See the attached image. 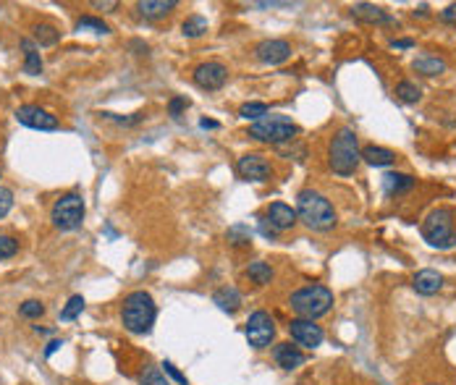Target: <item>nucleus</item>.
<instances>
[{
	"mask_svg": "<svg viewBox=\"0 0 456 385\" xmlns=\"http://www.w3.org/2000/svg\"><path fill=\"white\" fill-rule=\"evenodd\" d=\"M155 317H158V306L155 299L149 297L147 291H131L129 297L123 299L121 306V320L123 327L134 333V336H145L155 325Z\"/></svg>",
	"mask_w": 456,
	"mask_h": 385,
	"instance_id": "f257e3e1",
	"label": "nucleus"
},
{
	"mask_svg": "<svg viewBox=\"0 0 456 385\" xmlns=\"http://www.w3.org/2000/svg\"><path fill=\"white\" fill-rule=\"evenodd\" d=\"M297 215L312 231H328L336 226V210L320 191L302 189L297 194Z\"/></svg>",
	"mask_w": 456,
	"mask_h": 385,
	"instance_id": "f03ea898",
	"label": "nucleus"
},
{
	"mask_svg": "<svg viewBox=\"0 0 456 385\" xmlns=\"http://www.w3.org/2000/svg\"><path fill=\"white\" fill-rule=\"evenodd\" d=\"M328 155H330V168H333V173H338V176H351L357 170L359 160H362L357 134L351 128H341L336 137H333V142H330Z\"/></svg>",
	"mask_w": 456,
	"mask_h": 385,
	"instance_id": "7ed1b4c3",
	"label": "nucleus"
},
{
	"mask_svg": "<svg viewBox=\"0 0 456 385\" xmlns=\"http://www.w3.org/2000/svg\"><path fill=\"white\" fill-rule=\"evenodd\" d=\"M288 304H291V312H297L302 320H318L330 312L333 291L326 286H304L291 294Z\"/></svg>",
	"mask_w": 456,
	"mask_h": 385,
	"instance_id": "20e7f679",
	"label": "nucleus"
},
{
	"mask_svg": "<svg viewBox=\"0 0 456 385\" xmlns=\"http://www.w3.org/2000/svg\"><path fill=\"white\" fill-rule=\"evenodd\" d=\"M422 238L430 247L436 249H451L456 247V220L454 210L441 208L433 210L422 223Z\"/></svg>",
	"mask_w": 456,
	"mask_h": 385,
	"instance_id": "39448f33",
	"label": "nucleus"
},
{
	"mask_svg": "<svg viewBox=\"0 0 456 385\" xmlns=\"http://www.w3.org/2000/svg\"><path fill=\"white\" fill-rule=\"evenodd\" d=\"M297 123L288 116H265L262 121L249 126V137L265 142V144H283L297 137Z\"/></svg>",
	"mask_w": 456,
	"mask_h": 385,
	"instance_id": "423d86ee",
	"label": "nucleus"
},
{
	"mask_svg": "<svg viewBox=\"0 0 456 385\" xmlns=\"http://www.w3.org/2000/svg\"><path fill=\"white\" fill-rule=\"evenodd\" d=\"M50 220L60 231L79 228L81 220H84V199L79 194H63L60 199H55V205L50 210Z\"/></svg>",
	"mask_w": 456,
	"mask_h": 385,
	"instance_id": "0eeeda50",
	"label": "nucleus"
},
{
	"mask_svg": "<svg viewBox=\"0 0 456 385\" xmlns=\"http://www.w3.org/2000/svg\"><path fill=\"white\" fill-rule=\"evenodd\" d=\"M244 336H247L249 346H252L255 351L268 349V346L273 344V338H276V323H273V317H270L265 309L252 312L247 320V327H244Z\"/></svg>",
	"mask_w": 456,
	"mask_h": 385,
	"instance_id": "6e6552de",
	"label": "nucleus"
},
{
	"mask_svg": "<svg viewBox=\"0 0 456 385\" xmlns=\"http://www.w3.org/2000/svg\"><path fill=\"white\" fill-rule=\"evenodd\" d=\"M16 121L21 126L37 128V131H55L60 126L58 119L53 113H48L45 108H40V105H21L16 110Z\"/></svg>",
	"mask_w": 456,
	"mask_h": 385,
	"instance_id": "1a4fd4ad",
	"label": "nucleus"
},
{
	"mask_svg": "<svg viewBox=\"0 0 456 385\" xmlns=\"http://www.w3.org/2000/svg\"><path fill=\"white\" fill-rule=\"evenodd\" d=\"M288 333L294 338L297 346H304V349H318L323 344V327L315 325V320H302V317H294L288 323Z\"/></svg>",
	"mask_w": 456,
	"mask_h": 385,
	"instance_id": "9d476101",
	"label": "nucleus"
},
{
	"mask_svg": "<svg viewBox=\"0 0 456 385\" xmlns=\"http://www.w3.org/2000/svg\"><path fill=\"white\" fill-rule=\"evenodd\" d=\"M228 81V69L218 60H208V63H199L194 69V84L208 92H215Z\"/></svg>",
	"mask_w": 456,
	"mask_h": 385,
	"instance_id": "9b49d317",
	"label": "nucleus"
},
{
	"mask_svg": "<svg viewBox=\"0 0 456 385\" xmlns=\"http://www.w3.org/2000/svg\"><path fill=\"white\" fill-rule=\"evenodd\" d=\"M236 170L244 181H268L270 173H273L268 158H262V155H257V152L241 155V158L236 160Z\"/></svg>",
	"mask_w": 456,
	"mask_h": 385,
	"instance_id": "f8f14e48",
	"label": "nucleus"
},
{
	"mask_svg": "<svg viewBox=\"0 0 456 385\" xmlns=\"http://www.w3.org/2000/svg\"><path fill=\"white\" fill-rule=\"evenodd\" d=\"M255 55L265 66H278V63L291 58V45L286 40H265L255 48Z\"/></svg>",
	"mask_w": 456,
	"mask_h": 385,
	"instance_id": "ddd939ff",
	"label": "nucleus"
},
{
	"mask_svg": "<svg viewBox=\"0 0 456 385\" xmlns=\"http://www.w3.org/2000/svg\"><path fill=\"white\" fill-rule=\"evenodd\" d=\"M273 359H276V365L281 367V370H297V367L304 365V359L307 356L299 351V346L294 344H276L273 346Z\"/></svg>",
	"mask_w": 456,
	"mask_h": 385,
	"instance_id": "4468645a",
	"label": "nucleus"
},
{
	"mask_svg": "<svg viewBox=\"0 0 456 385\" xmlns=\"http://www.w3.org/2000/svg\"><path fill=\"white\" fill-rule=\"evenodd\" d=\"M268 223L276 231H288V228H294L297 223V210L286 205V202H273L268 208Z\"/></svg>",
	"mask_w": 456,
	"mask_h": 385,
	"instance_id": "2eb2a0df",
	"label": "nucleus"
},
{
	"mask_svg": "<svg viewBox=\"0 0 456 385\" xmlns=\"http://www.w3.org/2000/svg\"><path fill=\"white\" fill-rule=\"evenodd\" d=\"M412 286H415L417 294L433 297V294H438L441 286H443V278H441V273H436V270H420L415 276V281H412Z\"/></svg>",
	"mask_w": 456,
	"mask_h": 385,
	"instance_id": "dca6fc26",
	"label": "nucleus"
},
{
	"mask_svg": "<svg viewBox=\"0 0 456 385\" xmlns=\"http://www.w3.org/2000/svg\"><path fill=\"white\" fill-rule=\"evenodd\" d=\"M351 16L359 21H367V24H388L391 16L380 6H373V3H357L351 6Z\"/></svg>",
	"mask_w": 456,
	"mask_h": 385,
	"instance_id": "f3484780",
	"label": "nucleus"
},
{
	"mask_svg": "<svg viewBox=\"0 0 456 385\" xmlns=\"http://www.w3.org/2000/svg\"><path fill=\"white\" fill-rule=\"evenodd\" d=\"M176 8V0H142L137 3V11L145 19H163Z\"/></svg>",
	"mask_w": 456,
	"mask_h": 385,
	"instance_id": "a211bd4d",
	"label": "nucleus"
},
{
	"mask_svg": "<svg viewBox=\"0 0 456 385\" xmlns=\"http://www.w3.org/2000/svg\"><path fill=\"white\" fill-rule=\"evenodd\" d=\"M362 160L370 163V166L383 168V166H394V163H396V152L388 147H377V144H367V147L362 149Z\"/></svg>",
	"mask_w": 456,
	"mask_h": 385,
	"instance_id": "6ab92c4d",
	"label": "nucleus"
},
{
	"mask_svg": "<svg viewBox=\"0 0 456 385\" xmlns=\"http://www.w3.org/2000/svg\"><path fill=\"white\" fill-rule=\"evenodd\" d=\"M213 302L218 304V309H223L228 315H234L239 306H241V294H239L234 286H223L213 294Z\"/></svg>",
	"mask_w": 456,
	"mask_h": 385,
	"instance_id": "aec40b11",
	"label": "nucleus"
},
{
	"mask_svg": "<svg viewBox=\"0 0 456 385\" xmlns=\"http://www.w3.org/2000/svg\"><path fill=\"white\" fill-rule=\"evenodd\" d=\"M21 50H24V74H29V76L42 74V58L40 53H37V48H34V42L21 40Z\"/></svg>",
	"mask_w": 456,
	"mask_h": 385,
	"instance_id": "412c9836",
	"label": "nucleus"
},
{
	"mask_svg": "<svg viewBox=\"0 0 456 385\" xmlns=\"http://www.w3.org/2000/svg\"><path fill=\"white\" fill-rule=\"evenodd\" d=\"M247 278H249V281H255L257 286H268L270 281H273V267H270L268 262H262V259H257V262H249Z\"/></svg>",
	"mask_w": 456,
	"mask_h": 385,
	"instance_id": "4be33fe9",
	"label": "nucleus"
},
{
	"mask_svg": "<svg viewBox=\"0 0 456 385\" xmlns=\"http://www.w3.org/2000/svg\"><path fill=\"white\" fill-rule=\"evenodd\" d=\"M415 71L425 74V76H438V74L446 71V63L441 58H436V55H422V58L415 60Z\"/></svg>",
	"mask_w": 456,
	"mask_h": 385,
	"instance_id": "5701e85b",
	"label": "nucleus"
},
{
	"mask_svg": "<svg viewBox=\"0 0 456 385\" xmlns=\"http://www.w3.org/2000/svg\"><path fill=\"white\" fill-rule=\"evenodd\" d=\"M412 187H415V178L407 176V173H388L386 176L388 194H401V191H409Z\"/></svg>",
	"mask_w": 456,
	"mask_h": 385,
	"instance_id": "b1692460",
	"label": "nucleus"
},
{
	"mask_svg": "<svg viewBox=\"0 0 456 385\" xmlns=\"http://www.w3.org/2000/svg\"><path fill=\"white\" fill-rule=\"evenodd\" d=\"M34 40L40 42L42 48H50V45H55L60 40V32L53 24H37L34 27Z\"/></svg>",
	"mask_w": 456,
	"mask_h": 385,
	"instance_id": "393cba45",
	"label": "nucleus"
},
{
	"mask_svg": "<svg viewBox=\"0 0 456 385\" xmlns=\"http://www.w3.org/2000/svg\"><path fill=\"white\" fill-rule=\"evenodd\" d=\"M239 116L257 123V121H262L265 116H270V110H268V105H265V102H244V105H241V110H239Z\"/></svg>",
	"mask_w": 456,
	"mask_h": 385,
	"instance_id": "a878e982",
	"label": "nucleus"
},
{
	"mask_svg": "<svg viewBox=\"0 0 456 385\" xmlns=\"http://www.w3.org/2000/svg\"><path fill=\"white\" fill-rule=\"evenodd\" d=\"M181 29L187 37H202L205 32H208V19L205 16H189L184 24H181Z\"/></svg>",
	"mask_w": 456,
	"mask_h": 385,
	"instance_id": "bb28decb",
	"label": "nucleus"
},
{
	"mask_svg": "<svg viewBox=\"0 0 456 385\" xmlns=\"http://www.w3.org/2000/svg\"><path fill=\"white\" fill-rule=\"evenodd\" d=\"M81 312H84V299L76 294V297L69 299V304L60 309V320H63V323H71V320H76Z\"/></svg>",
	"mask_w": 456,
	"mask_h": 385,
	"instance_id": "cd10ccee",
	"label": "nucleus"
},
{
	"mask_svg": "<svg viewBox=\"0 0 456 385\" xmlns=\"http://www.w3.org/2000/svg\"><path fill=\"white\" fill-rule=\"evenodd\" d=\"M76 29L79 32H95V34H108V24L102 19H95V16H81L76 21Z\"/></svg>",
	"mask_w": 456,
	"mask_h": 385,
	"instance_id": "c85d7f7f",
	"label": "nucleus"
},
{
	"mask_svg": "<svg viewBox=\"0 0 456 385\" xmlns=\"http://www.w3.org/2000/svg\"><path fill=\"white\" fill-rule=\"evenodd\" d=\"M396 97L401 100V102L412 105V102H417V100H420V87H417V84H412V81H398V84H396Z\"/></svg>",
	"mask_w": 456,
	"mask_h": 385,
	"instance_id": "c756f323",
	"label": "nucleus"
},
{
	"mask_svg": "<svg viewBox=\"0 0 456 385\" xmlns=\"http://www.w3.org/2000/svg\"><path fill=\"white\" fill-rule=\"evenodd\" d=\"M139 385H170L168 380H166V375L160 372L158 367H145L142 370V377H139Z\"/></svg>",
	"mask_w": 456,
	"mask_h": 385,
	"instance_id": "7c9ffc66",
	"label": "nucleus"
},
{
	"mask_svg": "<svg viewBox=\"0 0 456 385\" xmlns=\"http://www.w3.org/2000/svg\"><path fill=\"white\" fill-rule=\"evenodd\" d=\"M19 315L27 317V320H37V317L45 315V304L37 302V299H29V302H24V304L19 306Z\"/></svg>",
	"mask_w": 456,
	"mask_h": 385,
	"instance_id": "2f4dec72",
	"label": "nucleus"
},
{
	"mask_svg": "<svg viewBox=\"0 0 456 385\" xmlns=\"http://www.w3.org/2000/svg\"><path fill=\"white\" fill-rule=\"evenodd\" d=\"M228 241L236 244V247H247L249 241H252V231L247 226H234L228 231Z\"/></svg>",
	"mask_w": 456,
	"mask_h": 385,
	"instance_id": "473e14b6",
	"label": "nucleus"
},
{
	"mask_svg": "<svg viewBox=\"0 0 456 385\" xmlns=\"http://www.w3.org/2000/svg\"><path fill=\"white\" fill-rule=\"evenodd\" d=\"M19 252V238L13 236H0V259H11V257Z\"/></svg>",
	"mask_w": 456,
	"mask_h": 385,
	"instance_id": "72a5a7b5",
	"label": "nucleus"
},
{
	"mask_svg": "<svg viewBox=\"0 0 456 385\" xmlns=\"http://www.w3.org/2000/svg\"><path fill=\"white\" fill-rule=\"evenodd\" d=\"M11 208H13V191L6 187H0V220L8 215Z\"/></svg>",
	"mask_w": 456,
	"mask_h": 385,
	"instance_id": "f704fd0d",
	"label": "nucleus"
},
{
	"mask_svg": "<svg viewBox=\"0 0 456 385\" xmlns=\"http://www.w3.org/2000/svg\"><path fill=\"white\" fill-rule=\"evenodd\" d=\"M189 108V100L187 97H173L168 102V113L170 116H173V119H179L181 113H184V110Z\"/></svg>",
	"mask_w": 456,
	"mask_h": 385,
	"instance_id": "c9c22d12",
	"label": "nucleus"
},
{
	"mask_svg": "<svg viewBox=\"0 0 456 385\" xmlns=\"http://www.w3.org/2000/svg\"><path fill=\"white\" fill-rule=\"evenodd\" d=\"M163 372H166V375H170V377H173V380H176V383H179V385H189V380H187V377L181 375L179 370H176V367L170 365V362H163Z\"/></svg>",
	"mask_w": 456,
	"mask_h": 385,
	"instance_id": "e433bc0d",
	"label": "nucleus"
},
{
	"mask_svg": "<svg viewBox=\"0 0 456 385\" xmlns=\"http://www.w3.org/2000/svg\"><path fill=\"white\" fill-rule=\"evenodd\" d=\"M260 231H262V236L265 238H270V241H273V238L278 236V231L273 226H270L268 220H260Z\"/></svg>",
	"mask_w": 456,
	"mask_h": 385,
	"instance_id": "4c0bfd02",
	"label": "nucleus"
},
{
	"mask_svg": "<svg viewBox=\"0 0 456 385\" xmlns=\"http://www.w3.org/2000/svg\"><path fill=\"white\" fill-rule=\"evenodd\" d=\"M441 19L448 21V24H456V3H451L446 11H441Z\"/></svg>",
	"mask_w": 456,
	"mask_h": 385,
	"instance_id": "58836bf2",
	"label": "nucleus"
},
{
	"mask_svg": "<svg viewBox=\"0 0 456 385\" xmlns=\"http://www.w3.org/2000/svg\"><path fill=\"white\" fill-rule=\"evenodd\" d=\"M391 48H396V50L415 48V40H394V42H391Z\"/></svg>",
	"mask_w": 456,
	"mask_h": 385,
	"instance_id": "ea45409f",
	"label": "nucleus"
},
{
	"mask_svg": "<svg viewBox=\"0 0 456 385\" xmlns=\"http://www.w3.org/2000/svg\"><path fill=\"white\" fill-rule=\"evenodd\" d=\"M60 346H63V341H58V338H55V341H50L48 349H45V356H53L60 349Z\"/></svg>",
	"mask_w": 456,
	"mask_h": 385,
	"instance_id": "a19ab883",
	"label": "nucleus"
},
{
	"mask_svg": "<svg viewBox=\"0 0 456 385\" xmlns=\"http://www.w3.org/2000/svg\"><path fill=\"white\" fill-rule=\"evenodd\" d=\"M95 8H116V3L113 0H108V3H92Z\"/></svg>",
	"mask_w": 456,
	"mask_h": 385,
	"instance_id": "79ce46f5",
	"label": "nucleus"
},
{
	"mask_svg": "<svg viewBox=\"0 0 456 385\" xmlns=\"http://www.w3.org/2000/svg\"><path fill=\"white\" fill-rule=\"evenodd\" d=\"M199 126H202V128H218V123H215V121H208V119H205L202 123H199Z\"/></svg>",
	"mask_w": 456,
	"mask_h": 385,
	"instance_id": "37998d69",
	"label": "nucleus"
}]
</instances>
